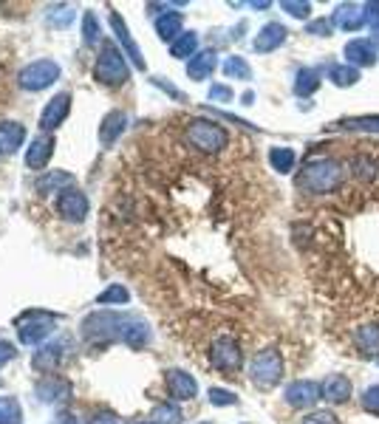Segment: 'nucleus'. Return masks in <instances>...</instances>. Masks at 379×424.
<instances>
[{
	"instance_id": "nucleus-14",
	"label": "nucleus",
	"mask_w": 379,
	"mask_h": 424,
	"mask_svg": "<svg viewBox=\"0 0 379 424\" xmlns=\"http://www.w3.org/2000/svg\"><path fill=\"white\" fill-rule=\"evenodd\" d=\"M328 80L337 88H351V85L359 82V68H354V66H331L328 68Z\"/></svg>"
},
{
	"instance_id": "nucleus-13",
	"label": "nucleus",
	"mask_w": 379,
	"mask_h": 424,
	"mask_svg": "<svg viewBox=\"0 0 379 424\" xmlns=\"http://www.w3.org/2000/svg\"><path fill=\"white\" fill-rule=\"evenodd\" d=\"M317 88H320V71L317 68L297 71V80H294V94L297 96H311Z\"/></svg>"
},
{
	"instance_id": "nucleus-6",
	"label": "nucleus",
	"mask_w": 379,
	"mask_h": 424,
	"mask_svg": "<svg viewBox=\"0 0 379 424\" xmlns=\"http://www.w3.org/2000/svg\"><path fill=\"white\" fill-rule=\"evenodd\" d=\"M320 393H323V399L331 401V404H345V401L351 399L354 387H351V379H348L345 373H328V376L323 379V385H320Z\"/></svg>"
},
{
	"instance_id": "nucleus-23",
	"label": "nucleus",
	"mask_w": 379,
	"mask_h": 424,
	"mask_svg": "<svg viewBox=\"0 0 379 424\" xmlns=\"http://www.w3.org/2000/svg\"><path fill=\"white\" fill-rule=\"evenodd\" d=\"M331 29H334V20H331V18H320V20H314V23L306 26V32H309V35H317V37H328Z\"/></svg>"
},
{
	"instance_id": "nucleus-11",
	"label": "nucleus",
	"mask_w": 379,
	"mask_h": 424,
	"mask_svg": "<svg viewBox=\"0 0 379 424\" xmlns=\"http://www.w3.org/2000/svg\"><path fill=\"white\" fill-rule=\"evenodd\" d=\"M331 130H356V133H379V116H351L331 125Z\"/></svg>"
},
{
	"instance_id": "nucleus-15",
	"label": "nucleus",
	"mask_w": 379,
	"mask_h": 424,
	"mask_svg": "<svg viewBox=\"0 0 379 424\" xmlns=\"http://www.w3.org/2000/svg\"><path fill=\"white\" fill-rule=\"evenodd\" d=\"M294 161H297V156H294L292 147H272V150H269V164H272V170H278V173H292V170H294Z\"/></svg>"
},
{
	"instance_id": "nucleus-7",
	"label": "nucleus",
	"mask_w": 379,
	"mask_h": 424,
	"mask_svg": "<svg viewBox=\"0 0 379 424\" xmlns=\"http://www.w3.org/2000/svg\"><path fill=\"white\" fill-rule=\"evenodd\" d=\"M317 399H323V393H320V385L317 382H309V379H297V382H292L289 387H286V401L292 404V407H311Z\"/></svg>"
},
{
	"instance_id": "nucleus-24",
	"label": "nucleus",
	"mask_w": 379,
	"mask_h": 424,
	"mask_svg": "<svg viewBox=\"0 0 379 424\" xmlns=\"http://www.w3.org/2000/svg\"><path fill=\"white\" fill-rule=\"evenodd\" d=\"M178 26H181V18H178V15H170V18L159 20V32H161V37H173V32H178Z\"/></svg>"
},
{
	"instance_id": "nucleus-12",
	"label": "nucleus",
	"mask_w": 379,
	"mask_h": 424,
	"mask_svg": "<svg viewBox=\"0 0 379 424\" xmlns=\"http://www.w3.org/2000/svg\"><path fill=\"white\" fill-rule=\"evenodd\" d=\"M170 387H173V396H178V399H193L196 396V379L190 373H184V370L170 373Z\"/></svg>"
},
{
	"instance_id": "nucleus-1",
	"label": "nucleus",
	"mask_w": 379,
	"mask_h": 424,
	"mask_svg": "<svg viewBox=\"0 0 379 424\" xmlns=\"http://www.w3.org/2000/svg\"><path fill=\"white\" fill-rule=\"evenodd\" d=\"M342 178H345V170L337 158H311L300 170L297 187L303 192H311V195H328V192L340 189Z\"/></svg>"
},
{
	"instance_id": "nucleus-26",
	"label": "nucleus",
	"mask_w": 379,
	"mask_h": 424,
	"mask_svg": "<svg viewBox=\"0 0 379 424\" xmlns=\"http://www.w3.org/2000/svg\"><path fill=\"white\" fill-rule=\"evenodd\" d=\"M210 399H213V404H235V396L230 390H218V387L210 390Z\"/></svg>"
},
{
	"instance_id": "nucleus-2",
	"label": "nucleus",
	"mask_w": 379,
	"mask_h": 424,
	"mask_svg": "<svg viewBox=\"0 0 379 424\" xmlns=\"http://www.w3.org/2000/svg\"><path fill=\"white\" fill-rule=\"evenodd\" d=\"M283 376V359H280V351L275 348H266L261 351L255 359H252V382L261 387V390H269L280 382Z\"/></svg>"
},
{
	"instance_id": "nucleus-21",
	"label": "nucleus",
	"mask_w": 379,
	"mask_h": 424,
	"mask_svg": "<svg viewBox=\"0 0 379 424\" xmlns=\"http://www.w3.org/2000/svg\"><path fill=\"white\" fill-rule=\"evenodd\" d=\"M300 424H340V418H337L331 410H314V413H309Z\"/></svg>"
},
{
	"instance_id": "nucleus-20",
	"label": "nucleus",
	"mask_w": 379,
	"mask_h": 424,
	"mask_svg": "<svg viewBox=\"0 0 379 424\" xmlns=\"http://www.w3.org/2000/svg\"><path fill=\"white\" fill-rule=\"evenodd\" d=\"M193 51H196V35H181L178 43L173 46V54H175V57H190Z\"/></svg>"
},
{
	"instance_id": "nucleus-4",
	"label": "nucleus",
	"mask_w": 379,
	"mask_h": 424,
	"mask_svg": "<svg viewBox=\"0 0 379 424\" xmlns=\"http://www.w3.org/2000/svg\"><path fill=\"white\" fill-rule=\"evenodd\" d=\"M241 348L232 337H221L216 345H213V365L221 368V370H238L241 368Z\"/></svg>"
},
{
	"instance_id": "nucleus-17",
	"label": "nucleus",
	"mask_w": 379,
	"mask_h": 424,
	"mask_svg": "<svg viewBox=\"0 0 379 424\" xmlns=\"http://www.w3.org/2000/svg\"><path fill=\"white\" fill-rule=\"evenodd\" d=\"M213 68H216V54L204 51V54H199L193 63H190V77H193V80H204V77L213 74Z\"/></svg>"
},
{
	"instance_id": "nucleus-3",
	"label": "nucleus",
	"mask_w": 379,
	"mask_h": 424,
	"mask_svg": "<svg viewBox=\"0 0 379 424\" xmlns=\"http://www.w3.org/2000/svg\"><path fill=\"white\" fill-rule=\"evenodd\" d=\"M190 142L204 153H218L227 144V130L216 122H193L190 125Z\"/></svg>"
},
{
	"instance_id": "nucleus-19",
	"label": "nucleus",
	"mask_w": 379,
	"mask_h": 424,
	"mask_svg": "<svg viewBox=\"0 0 379 424\" xmlns=\"http://www.w3.org/2000/svg\"><path fill=\"white\" fill-rule=\"evenodd\" d=\"M283 12H289L292 18L306 20L311 15V4H306V0H283Z\"/></svg>"
},
{
	"instance_id": "nucleus-8",
	"label": "nucleus",
	"mask_w": 379,
	"mask_h": 424,
	"mask_svg": "<svg viewBox=\"0 0 379 424\" xmlns=\"http://www.w3.org/2000/svg\"><path fill=\"white\" fill-rule=\"evenodd\" d=\"M365 6H356V4H342L337 6L334 12V26H340L342 32H359L365 26Z\"/></svg>"
},
{
	"instance_id": "nucleus-18",
	"label": "nucleus",
	"mask_w": 379,
	"mask_h": 424,
	"mask_svg": "<svg viewBox=\"0 0 379 424\" xmlns=\"http://www.w3.org/2000/svg\"><path fill=\"white\" fill-rule=\"evenodd\" d=\"M224 74H227V77H235V80H249V77H252V68H249L241 57H230V60L224 63Z\"/></svg>"
},
{
	"instance_id": "nucleus-22",
	"label": "nucleus",
	"mask_w": 379,
	"mask_h": 424,
	"mask_svg": "<svg viewBox=\"0 0 379 424\" xmlns=\"http://www.w3.org/2000/svg\"><path fill=\"white\" fill-rule=\"evenodd\" d=\"M362 407L368 413H376L379 416V385H371L365 393H362Z\"/></svg>"
},
{
	"instance_id": "nucleus-25",
	"label": "nucleus",
	"mask_w": 379,
	"mask_h": 424,
	"mask_svg": "<svg viewBox=\"0 0 379 424\" xmlns=\"http://www.w3.org/2000/svg\"><path fill=\"white\" fill-rule=\"evenodd\" d=\"M365 20L373 32H379V4H365Z\"/></svg>"
},
{
	"instance_id": "nucleus-9",
	"label": "nucleus",
	"mask_w": 379,
	"mask_h": 424,
	"mask_svg": "<svg viewBox=\"0 0 379 424\" xmlns=\"http://www.w3.org/2000/svg\"><path fill=\"white\" fill-rule=\"evenodd\" d=\"M354 345L359 348L362 356H379V323L359 325L354 331Z\"/></svg>"
},
{
	"instance_id": "nucleus-5",
	"label": "nucleus",
	"mask_w": 379,
	"mask_h": 424,
	"mask_svg": "<svg viewBox=\"0 0 379 424\" xmlns=\"http://www.w3.org/2000/svg\"><path fill=\"white\" fill-rule=\"evenodd\" d=\"M345 60L354 68L376 66V46L371 40H365V37H354V40L345 43Z\"/></svg>"
},
{
	"instance_id": "nucleus-16",
	"label": "nucleus",
	"mask_w": 379,
	"mask_h": 424,
	"mask_svg": "<svg viewBox=\"0 0 379 424\" xmlns=\"http://www.w3.org/2000/svg\"><path fill=\"white\" fill-rule=\"evenodd\" d=\"M351 173H354L359 181H373V178L379 175V164H376V158H371V156H354V158H351Z\"/></svg>"
},
{
	"instance_id": "nucleus-27",
	"label": "nucleus",
	"mask_w": 379,
	"mask_h": 424,
	"mask_svg": "<svg viewBox=\"0 0 379 424\" xmlns=\"http://www.w3.org/2000/svg\"><path fill=\"white\" fill-rule=\"evenodd\" d=\"M210 99H221V102H230V99H232V91H230L227 85H213V91H210Z\"/></svg>"
},
{
	"instance_id": "nucleus-10",
	"label": "nucleus",
	"mask_w": 379,
	"mask_h": 424,
	"mask_svg": "<svg viewBox=\"0 0 379 424\" xmlns=\"http://www.w3.org/2000/svg\"><path fill=\"white\" fill-rule=\"evenodd\" d=\"M286 29L280 26V23H269V26H263L261 29V35H258V40H255V51H275V49H280L283 43H286Z\"/></svg>"
}]
</instances>
